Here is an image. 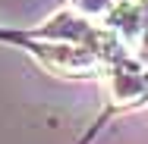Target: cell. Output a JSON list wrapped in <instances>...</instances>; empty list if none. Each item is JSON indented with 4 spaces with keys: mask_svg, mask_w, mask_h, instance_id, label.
<instances>
[{
    "mask_svg": "<svg viewBox=\"0 0 148 144\" xmlns=\"http://www.w3.org/2000/svg\"><path fill=\"white\" fill-rule=\"evenodd\" d=\"M110 91H114V100L120 107L126 103H139L148 97V75L139 69V66H126L120 63L110 75Z\"/></svg>",
    "mask_w": 148,
    "mask_h": 144,
    "instance_id": "obj_3",
    "label": "cell"
},
{
    "mask_svg": "<svg viewBox=\"0 0 148 144\" xmlns=\"http://www.w3.org/2000/svg\"><path fill=\"white\" fill-rule=\"evenodd\" d=\"M132 57H136V63L142 66V69H148V31L136 41V47H132Z\"/></svg>",
    "mask_w": 148,
    "mask_h": 144,
    "instance_id": "obj_4",
    "label": "cell"
},
{
    "mask_svg": "<svg viewBox=\"0 0 148 144\" xmlns=\"http://www.w3.org/2000/svg\"><path fill=\"white\" fill-rule=\"evenodd\" d=\"M41 59L44 66L57 72H69V75H91L101 66V57L91 47L73 44V41H54V47H41Z\"/></svg>",
    "mask_w": 148,
    "mask_h": 144,
    "instance_id": "obj_1",
    "label": "cell"
},
{
    "mask_svg": "<svg viewBox=\"0 0 148 144\" xmlns=\"http://www.w3.org/2000/svg\"><path fill=\"white\" fill-rule=\"evenodd\" d=\"M107 25L126 41H139L148 31V0H120L107 13Z\"/></svg>",
    "mask_w": 148,
    "mask_h": 144,
    "instance_id": "obj_2",
    "label": "cell"
}]
</instances>
